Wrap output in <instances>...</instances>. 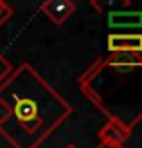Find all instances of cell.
<instances>
[{
  "mask_svg": "<svg viewBox=\"0 0 142 148\" xmlns=\"http://www.w3.org/2000/svg\"><path fill=\"white\" fill-rule=\"evenodd\" d=\"M11 16H13V7L4 2L2 5H0V25H4Z\"/></svg>",
  "mask_w": 142,
  "mask_h": 148,
  "instance_id": "cell-8",
  "label": "cell"
},
{
  "mask_svg": "<svg viewBox=\"0 0 142 148\" xmlns=\"http://www.w3.org/2000/svg\"><path fill=\"white\" fill-rule=\"evenodd\" d=\"M13 71H14V67H13L9 62H7V58H5V56L0 53V85H2L4 81L11 76V72H13Z\"/></svg>",
  "mask_w": 142,
  "mask_h": 148,
  "instance_id": "cell-7",
  "label": "cell"
},
{
  "mask_svg": "<svg viewBox=\"0 0 142 148\" xmlns=\"http://www.w3.org/2000/svg\"><path fill=\"white\" fill-rule=\"evenodd\" d=\"M11 116L0 128L13 148H38L72 116V107L31 63H22L0 85Z\"/></svg>",
  "mask_w": 142,
  "mask_h": 148,
  "instance_id": "cell-1",
  "label": "cell"
},
{
  "mask_svg": "<svg viewBox=\"0 0 142 148\" xmlns=\"http://www.w3.org/2000/svg\"><path fill=\"white\" fill-rule=\"evenodd\" d=\"M2 4H4V0H0V5H2Z\"/></svg>",
  "mask_w": 142,
  "mask_h": 148,
  "instance_id": "cell-11",
  "label": "cell"
},
{
  "mask_svg": "<svg viewBox=\"0 0 142 148\" xmlns=\"http://www.w3.org/2000/svg\"><path fill=\"white\" fill-rule=\"evenodd\" d=\"M133 134V127L122 121L119 116H111L106 125L99 130V141L110 145H122L126 139Z\"/></svg>",
  "mask_w": 142,
  "mask_h": 148,
  "instance_id": "cell-2",
  "label": "cell"
},
{
  "mask_svg": "<svg viewBox=\"0 0 142 148\" xmlns=\"http://www.w3.org/2000/svg\"><path fill=\"white\" fill-rule=\"evenodd\" d=\"M103 67H110L117 72H131L135 69H142V54H137V53H110V56L103 60Z\"/></svg>",
  "mask_w": 142,
  "mask_h": 148,
  "instance_id": "cell-5",
  "label": "cell"
},
{
  "mask_svg": "<svg viewBox=\"0 0 142 148\" xmlns=\"http://www.w3.org/2000/svg\"><path fill=\"white\" fill-rule=\"evenodd\" d=\"M95 148H126L124 145H110V143H99Z\"/></svg>",
  "mask_w": 142,
  "mask_h": 148,
  "instance_id": "cell-9",
  "label": "cell"
},
{
  "mask_svg": "<svg viewBox=\"0 0 142 148\" xmlns=\"http://www.w3.org/2000/svg\"><path fill=\"white\" fill-rule=\"evenodd\" d=\"M40 11L56 25H63L76 13V4L70 0H47L40 4Z\"/></svg>",
  "mask_w": 142,
  "mask_h": 148,
  "instance_id": "cell-4",
  "label": "cell"
},
{
  "mask_svg": "<svg viewBox=\"0 0 142 148\" xmlns=\"http://www.w3.org/2000/svg\"><path fill=\"white\" fill-rule=\"evenodd\" d=\"M108 24L117 29L142 27V11H113L108 14Z\"/></svg>",
  "mask_w": 142,
  "mask_h": 148,
  "instance_id": "cell-6",
  "label": "cell"
},
{
  "mask_svg": "<svg viewBox=\"0 0 142 148\" xmlns=\"http://www.w3.org/2000/svg\"><path fill=\"white\" fill-rule=\"evenodd\" d=\"M65 148H77V146H76V145H74V143H69V145H67Z\"/></svg>",
  "mask_w": 142,
  "mask_h": 148,
  "instance_id": "cell-10",
  "label": "cell"
},
{
  "mask_svg": "<svg viewBox=\"0 0 142 148\" xmlns=\"http://www.w3.org/2000/svg\"><path fill=\"white\" fill-rule=\"evenodd\" d=\"M110 53H137L142 54V33H111L106 38Z\"/></svg>",
  "mask_w": 142,
  "mask_h": 148,
  "instance_id": "cell-3",
  "label": "cell"
}]
</instances>
